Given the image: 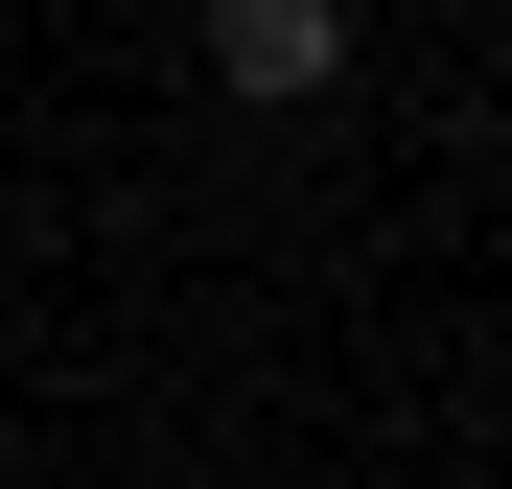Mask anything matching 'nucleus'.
<instances>
[{
  "mask_svg": "<svg viewBox=\"0 0 512 489\" xmlns=\"http://www.w3.org/2000/svg\"><path fill=\"white\" fill-rule=\"evenodd\" d=\"M187 47H210V94H233V117H303V94H350V0H210Z\"/></svg>",
  "mask_w": 512,
  "mask_h": 489,
  "instance_id": "nucleus-1",
  "label": "nucleus"
}]
</instances>
